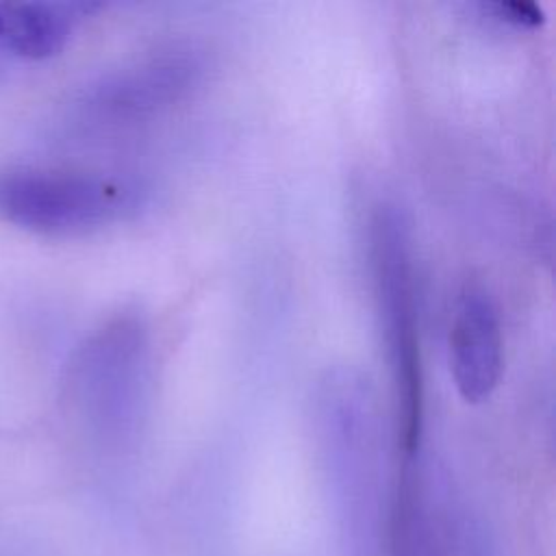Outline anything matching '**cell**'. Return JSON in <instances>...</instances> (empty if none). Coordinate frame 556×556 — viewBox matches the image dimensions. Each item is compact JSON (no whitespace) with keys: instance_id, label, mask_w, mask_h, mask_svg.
Here are the masks:
<instances>
[{"instance_id":"obj_4","label":"cell","mask_w":556,"mask_h":556,"mask_svg":"<svg viewBox=\"0 0 556 556\" xmlns=\"http://www.w3.org/2000/svg\"><path fill=\"white\" fill-rule=\"evenodd\" d=\"M146 358L143 328L135 321H115L80 352L74 371L76 400L100 413L135 408L137 387Z\"/></svg>"},{"instance_id":"obj_3","label":"cell","mask_w":556,"mask_h":556,"mask_svg":"<svg viewBox=\"0 0 556 556\" xmlns=\"http://www.w3.org/2000/svg\"><path fill=\"white\" fill-rule=\"evenodd\" d=\"M504 341L497 306L482 285H465L450 324V369L460 397L486 400L500 382Z\"/></svg>"},{"instance_id":"obj_2","label":"cell","mask_w":556,"mask_h":556,"mask_svg":"<svg viewBox=\"0 0 556 556\" xmlns=\"http://www.w3.org/2000/svg\"><path fill=\"white\" fill-rule=\"evenodd\" d=\"M126 206L119 185L83 172L0 167V222L48 237L102 228Z\"/></svg>"},{"instance_id":"obj_6","label":"cell","mask_w":556,"mask_h":556,"mask_svg":"<svg viewBox=\"0 0 556 556\" xmlns=\"http://www.w3.org/2000/svg\"><path fill=\"white\" fill-rule=\"evenodd\" d=\"M93 9L89 2H0V46L26 59H48Z\"/></svg>"},{"instance_id":"obj_1","label":"cell","mask_w":556,"mask_h":556,"mask_svg":"<svg viewBox=\"0 0 556 556\" xmlns=\"http://www.w3.org/2000/svg\"><path fill=\"white\" fill-rule=\"evenodd\" d=\"M371 271L393 378L397 443L410 460L424 426V367L408 235L391 206L378 208L371 219Z\"/></svg>"},{"instance_id":"obj_7","label":"cell","mask_w":556,"mask_h":556,"mask_svg":"<svg viewBox=\"0 0 556 556\" xmlns=\"http://www.w3.org/2000/svg\"><path fill=\"white\" fill-rule=\"evenodd\" d=\"M486 9L493 11L497 20L515 26H536L543 22V11L530 2H493L486 4Z\"/></svg>"},{"instance_id":"obj_5","label":"cell","mask_w":556,"mask_h":556,"mask_svg":"<svg viewBox=\"0 0 556 556\" xmlns=\"http://www.w3.org/2000/svg\"><path fill=\"white\" fill-rule=\"evenodd\" d=\"M202 76L191 50H165L106 78L93 91V106L113 119H132L180 100Z\"/></svg>"}]
</instances>
